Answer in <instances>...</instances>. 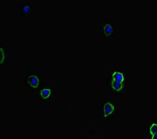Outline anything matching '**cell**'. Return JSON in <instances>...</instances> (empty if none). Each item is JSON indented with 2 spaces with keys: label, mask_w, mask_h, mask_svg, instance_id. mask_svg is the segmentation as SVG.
<instances>
[{
  "label": "cell",
  "mask_w": 157,
  "mask_h": 139,
  "mask_svg": "<svg viewBox=\"0 0 157 139\" xmlns=\"http://www.w3.org/2000/svg\"><path fill=\"white\" fill-rule=\"evenodd\" d=\"M39 81L37 77H35V76H30L28 78V84L31 86V87L34 88H37L39 85Z\"/></svg>",
  "instance_id": "1"
},
{
  "label": "cell",
  "mask_w": 157,
  "mask_h": 139,
  "mask_svg": "<svg viewBox=\"0 0 157 139\" xmlns=\"http://www.w3.org/2000/svg\"><path fill=\"white\" fill-rule=\"evenodd\" d=\"M114 107L112 104L107 103L104 106V115L105 116H107L108 115H110L113 111Z\"/></svg>",
  "instance_id": "2"
},
{
  "label": "cell",
  "mask_w": 157,
  "mask_h": 139,
  "mask_svg": "<svg viewBox=\"0 0 157 139\" xmlns=\"http://www.w3.org/2000/svg\"><path fill=\"white\" fill-rule=\"evenodd\" d=\"M112 78H113V80L117 82H122L123 81V76L121 73L119 72H115L112 75Z\"/></svg>",
  "instance_id": "3"
},
{
  "label": "cell",
  "mask_w": 157,
  "mask_h": 139,
  "mask_svg": "<svg viewBox=\"0 0 157 139\" xmlns=\"http://www.w3.org/2000/svg\"><path fill=\"white\" fill-rule=\"evenodd\" d=\"M112 87L115 90L119 91L122 88V84H121V82L113 80L112 81Z\"/></svg>",
  "instance_id": "4"
},
{
  "label": "cell",
  "mask_w": 157,
  "mask_h": 139,
  "mask_svg": "<svg viewBox=\"0 0 157 139\" xmlns=\"http://www.w3.org/2000/svg\"><path fill=\"white\" fill-rule=\"evenodd\" d=\"M104 33L106 36H109L112 33V28L110 25H106L104 27Z\"/></svg>",
  "instance_id": "5"
},
{
  "label": "cell",
  "mask_w": 157,
  "mask_h": 139,
  "mask_svg": "<svg viewBox=\"0 0 157 139\" xmlns=\"http://www.w3.org/2000/svg\"><path fill=\"white\" fill-rule=\"evenodd\" d=\"M50 94L51 91L49 89H44V90H42L41 92H40V95H41L44 99H46V98H48V96H49Z\"/></svg>",
  "instance_id": "6"
},
{
  "label": "cell",
  "mask_w": 157,
  "mask_h": 139,
  "mask_svg": "<svg viewBox=\"0 0 157 139\" xmlns=\"http://www.w3.org/2000/svg\"><path fill=\"white\" fill-rule=\"evenodd\" d=\"M157 124H154L152 125L151 127H150V132H151L152 134H153L157 133Z\"/></svg>",
  "instance_id": "7"
},
{
  "label": "cell",
  "mask_w": 157,
  "mask_h": 139,
  "mask_svg": "<svg viewBox=\"0 0 157 139\" xmlns=\"http://www.w3.org/2000/svg\"><path fill=\"white\" fill-rule=\"evenodd\" d=\"M23 11L25 14H30V7L28 6H24L23 8Z\"/></svg>",
  "instance_id": "8"
},
{
  "label": "cell",
  "mask_w": 157,
  "mask_h": 139,
  "mask_svg": "<svg viewBox=\"0 0 157 139\" xmlns=\"http://www.w3.org/2000/svg\"><path fill=\"white\" fill-rule=\"evenodd\" d=\"M4 60V52L3 49L1 48V64L3 63Z\"/></svg>",
  "instance_id": "9"
},
{
  "label": "cell",
  "mask_w": 157,
  "mask_h": 139,
  "mask_svg": "<svg viewBox=\"0 0 157 139\" xmlns=\"http://www.w3.org/2000/svg\"><path fill=\"white\" fill-rule=\"evenodd\" d=\"M157 133L153 134H152V138L153 139H157Z\"/></svg>",
  "instance_id": "10"
}]
</instances>
